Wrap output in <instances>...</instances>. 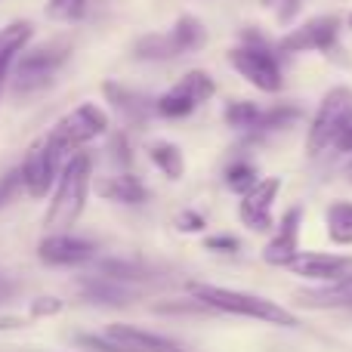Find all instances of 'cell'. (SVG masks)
Listing matches in <instances>:
<instances>
[{
    "label": "cell",
    "mask_w": 352,
    "mask_h": 352,
    "mask_svg": "<svg viewBox=\"0 0 352 352\" xmlns=\"http://www.w3.org/2000/svg\"><path fill=\"white\" fill-rule=\"evenodd\" d=\"M90 179H93V158L87 152H74L62 164V173L53 186V198L43 213V229L53 232H72V226L80 219L90 198Z\"/></svg>",
    "instance_id": "1"
},
{
    "label": "cell",
    "mask_w": 352,
    "mask_h": 352,
    "mask_svg": "<svg viewBox=\"0 0 352 352\" xmlns=\"http://www.w3.org/2000/svg\"><path fill=\"white\" fill-rule=\"evenodd\" d=\"M188 297L204 303L213 312H226V316L238 318H254L263 324H278V328H297V316L285 309L281 303L266 297H256L248 291H235V287H219V285H204V281H192L188 285Z\"/></svg>",
    "instance_id": "2"
},
{
    "label": "cell",
    "mask_w": 352,
    "mask_h": 352,
    "mask_svg": "<svg viewBox=\"0 0 352 352\" xmlns=\"http://www.w3.org/2000/svg\"><path fill=\"white\" fill-rule=\"evenodd\" d=\"M229 65L260 93H278L285 87V72H281L278 53H275V47L266 37L254 34V31H244L241 43L229 50Z\"/></svg>",
    "instance_id": "3"
},
{
    "label": "cell",
    "mask_w": 352,
    "mask_h": 352,
    "mask_svg": "<svg viewBox=\"0 0 352 352\" xmlns=\"http://www.w3.org/2000/svg\"><path fill=\"white\" fill-rule=\"evenodd\" d=\"M68 43H43V47H31L12 65V90L16 96H37L56 80L59 68L68 59Z\"/></svg>",
    "instance_id": "4"
},
{
    "label": "cell",
    "mask_w": 352,
    "mask_h": 352,
    "mask_svg": "<svg viewBox=\"0 0 352 352\" xmlns=\"http://www.w3.org/2000/svg\"><path fill=\"white\" fill-rule=\"evenodd\" d=\"M109 133V115H105L102 105L96 102H84L74 111H68L53 130H50L47 140L59 148L62 155H74L87 146V142L99 140V136Z\"/></svg>",
    "instance_id": "5"
},
{
    "label": "cell",
    "mask_w": 352,
    "mask_h": 352,
    "mask_svg": "<svg viewBox=\"0 0 352 352\" xmlns=\"http://www.w3.org/2000/svg\"><path fill=\"white\" fill-rule=\"evenodd\" d=\"M349 115H352L349 87H334V90L324 93L309 121V130H306V152H309V158H322L324 152H331V142H334L337 130L343 127V121Z\"/></svg>",
    "instance_id": "6"
},
{
    "label": "cell",
    "mask_w": 352,
    "mask_h": 352,
    "mask_svg": "<svg viewBox=\"0 0 352 352\" xmlns=\"http://www.w3.org/2000/svg\"><path fill=\"white\" fill-rule=\"evenodd\" d=\"M213 93H217V84H213L210 74L201 72V68H192L170 90L155 99V115L167 118V121H179V118L192 115L198 105H204L207 99H213Z\"/></svg>",
    "instance_id": "7"
},
{
    "label": "cell",
    "mask_w": 352,
    "mask_h": 352,
    "mask_svg": "<svg viewBox=\"0 0 352 352\" xmlns=\"http://www.w3.org/2000/svg\"><path fill=\"white\" fill-rule=\"evenodd\" d=\"M68 158H72V155H62L50 140L37 142L22 164V192L34 201L47 198V195L53 192L56 179H59V173H62V164H65Z\"/></svg>",
    "instance_id": "8"
},
{
    "label": "cell",
    "mask_w": 352,
    "mask_h": 352,
    "mask_svg": "<svg viewBox=\"0 0 352 352\" xmlns=\"http://www.w3.org/2000/svg\"><path fill=\"white\" fill-rule=\"evenodd\" d=\"M340 41V19L337 16H316L306 19L300 28H291L278 41L281 53H324L331 56Z\"/></svg>",
    "instance_id": "9"
},
{
    "label": "cell",
    "mask_w": 352,
    "mask_h": 352,
    "mask_svg": "<svg viewBox=\"0 0 352 352\" xmlns=\"http://www.w3.org/2000/svg\"><path fill=\"white\" fill-rule=\"evenodd\" d=\"M37 260L53 269H78L96 260V244L87 241V238L72 235V232H53V235L41 238Z\"/></svg>",
    "instance_id": "10"
},
{
    "label": "cell",
    "mask_w": 352,
    "mask_h": 352,
    "mask_svg": "<svg viewBox=\"0 0 352 352\" xmlns=\"http://www.w3.org/2000/svg\"><path fill=\"white\" fill-rule=\"evenodd\" d=\"M278 192H281V179L278 176H266V179L256 182L248 195H241L238 217H241V223L248 226L250 232H269L275 226L272 207H275Z\"/></svg>",
    "instance_id": "11"
},
{
    "label": "cell",
    "mask_w": 352,
    "mask_h": 352,
    "mask_svg": "<svg viewBox=\"0 0 352 352\" xmlns=\"http://www.w3.org/2000/svg\"><path fill=\"white\" fill-rule=\"evenodd\" d=\"M285 269H291L297 278L316 281V285H328V281L346 278L352 275V256L343 254H316V250H300Z\"/></svg>",
    "instance_id": "12"
},
{
    "label": "cell",
    "mask_w": 352,
    "mask_h": 352,
    "mask_svg": "<svg viewBox=\"0 0 352 352\" xmlns=\"http://www.w3.org/2000/svg\"><path fill=\"white\" fill-rule=\"evenodd\" d=\"M300 219H303V207H287L281 213V219L275 223V232L269 238V244L263 248V260L269 266H278L285 269L294 256L300 254Z\"/></svg>",
    "instance_id": "13"
},
{
    "label": "cell",
    "mask_w": 352,
    "mask_h": 352,
    "mask_svg": "<svg viewBox=\"0 0 352 352\" xmlns=\"http://www.w3.org/2000/svg\"><path fill=\"white\" fill-rule=\"evenodd\" d=\"M102 93L111 102V109L121 115V121L130 124V127H146L148 118L155 115V99L142 96V93L130 90V87H121V84H115V80H105Z\"/></svg>",
    "instance_id": "14"
},
{
    "label": "cell",
    "mask_w": 352,
    "mask_h": 352,
    "mask_svg": "<svg viewBox=\"0 0 352 352\" xmlns=\"http://www.w3.org/2000/svg\"><path fill=\"white\" fill-rule=\"evenodd\" d=\"M105 337L115 340L118 346H124L127 352H188L182 343L170 340V337L152 334V331L133 328V324H111V328L105 331Z\"/></svg>",
    "instance_id": "15"
},
{
    "label": "cell",
    "mask_w": 352,
    "mask_h": 352,
    "mask_svg": "<svg viewBox=\"0 0 352 352\" xmlns=\"http://www.w3.org/2000/svg\"><path fill=\"white\" fill-rule=\"evenodd\" d=\"M294 297L306 309H352V275L328 281V285L306 287V291H297Z\"/></svg>",
    "instance_id": "16"
},
{
    "label": "cell",
    "mask_w": 352,
    "mask_h": 352,
    "mask_svg": "<svg viewBox=\"0 0 352 352\" xmlns=\"http://www.w3.org/2000/svg\"><path fill=\"white\" fill-rule=\"evenodd\" d=\"M31 37H34V25L31 22H10L0 28V93H3V84L10 78L16 59L28 50Z\"/></svg>",
    "instance_id": "17"
},
{
    "label": "cell",
    "mask_w": 352,
    "mask_h": 352,
    "mask_svg": "<svg viewBox=\"0 0 352 352\" xmlns=\"http://www.w3.org/2000/svg\"><path fill=\"white\" fill-rule=\"evenodd\" d=\"M80 297L87 303H99V306H127L136 297V291L130 285H121L115 278H105V275H84L80 278Z\"/></svg>",
    "instance_id": "18"
},
{
    "label": "cell",
    "mask_w": 352,
    "mask_h": 352,
    "mask_svg": "<svg viewBox=\"0 0 352 352\" xmlns=\"http://www.w3.org/2000/svg\"><path fill=\"white\" fill-rule=\"evenodd\" d=\"M96 195L105 201H115V204H146L148 188L142 186L140 176H133L130 170L102 176L96 182Z\"/></svg>",
    "instance_id": "19"
},
{
    "label": "cell",
    "mask_w": 352,
    "mask_h": 352,
    "mask_svg": "<svg viewBox=\"0 0 352 352\" xmlns=\"http://www.w3.org/2000/svg\"><path fill=\"white\" fill-rule=\"evenodd\" d=\"M182 50L176 43L173 31H158V34H146L133 43V59H142V62H170V59H179Z\"/></svg>",
    "instance_id": "20"
},
{
    "label": "cell",
    "mask_w": 352,
    "mask_h": 352,
    "mask_svg": "<svg viewBox=\"0 0 352 352\" xmlns=\"http://www.w3.org/2000/svg\"><path fill=\"white\" fill-rule=\"evenodd\" d=\"M328 238L337 248H352V201H331L324 210Z\"/></svg>",
    "instance_id": "21"
},
{
    "label": "cell",
    "mask_w": 352,
    "mask_h": 352,
    "mask_svg": "<svg viewBox=\"0 0 352 352\" xmlns=\"http://www.w3.org/2000/svg\"><path fill=\"white\" fill-rule=\"evenodd\" d=\"M148 161H152L155 167H158L161 173L167 176V179H182V173H186V158H182V148L173 146V142L167 140H158L148 146Z\"/></svg>",
    "instance_id": "22"
},
{
    "label": "cell",
    "mask_w": 352,
    "mask_h": 352,
    "mask_svg": "<svg viewBox=\"0 0 352 352\" xmlns=\"http://www.w3.org/2000/svg\"><path fill=\"white\" fill-rule=\"evenodd\" d=\"M223 121L232 130H241V133H260L263 109L256 102H248V99H235L223 109Z\"/></svg>",
    "instance_id": "23"
},
{
    "label": "cell",
    "mask_w": 352,
    "mask_h": 352,
    "mask_svg": "<svg viewBox=\"0 0 352 352\" xmlns=\"http://www.w3.org/2000/svg\"><path fill=\"white\" fill-rule=\"evenodd\" d=\"M170 31H173L176 43H179L182 56H186V53H195V50H201V47H204V41H207V28L201 25V19H198V16H188V12L176 19V22L170 25Z\"/></svg>",
    "instance_id": "24"
},
{
    "label": "cell",
    "mask_w": 352,
    "mask_h": 352,
    "mask_svg": "<svg viewBox=\"0 0 352 352\" xmlns=\"http://www.w3.org/2000/svg\"><path fill=\"white\" fill-rule=\"evenodd\" d=\"M223 179H226V186H229L235 195H248L250 188L260 182V170H256V164H250V161L238 158V161H232V164L226 167Z\"/></svg>",
    "instance_id": "25"
},
{
    "label": "cell",
    "mask_w": 352,
    "mask_h": 352,
    "mask_svg": "<svg viewBox=\"0 0 352 352\" xmlns=\"http://www.w3.org/2000/svg\"><path fill=\"white\" fill-rule=\"evenodd\" d=\"M300 118V109L297 105H272V109H263V121H260V133H272V130H285L291 127L294 121Z\"/></svg>",
    "instance_id": "26"
},
{
    "label": "cell",
    "mask_w": 352,
    "mask_h": 352,
    "mask_svg": "<svg viewBox=\"0 0 352 352\" xmlns=\"http://www.w3.org/2000/svg\"><path fill=\"white\" fill-rule=\"evenodd\" d=\"M87 12V0H47V19L53 22H78Z\"/></svg>",
    "instance_id": "27"
},
{
    "label": "cell",
    "mask_w": 352,
    "mask_h": 352,
    "mask_svg": "<svg viewBox=\"0 0 352 352\" xmlns=\"http://www.w3.org/2000/svg\"><path fill=\"white\" fill-rule=\"evenodd\" d=\"M62 309H65V303H62L59 297H53V294H43V297H34L28 303V318H31V322H41V318L59 316Z\"/></svg>",
    "instance_id": "28"
},
{
    "label": "cell",
    "mask_w": 352,
    "mask_h": 352,
    "mask_svg": "<svg viewBox=\"0 0 352 352\" xmlns=\"http://www.w3.org/2000/svg\"><path fill=\"white\" fill-rule=\"evenodd\" d=\"M19 192H22V167H12V170L0 176V210L6 204H12L19 198Z\"/></svg>",
    "instance_id": "29"
},
{
    "label": "cell",
    "mask_w": 352,
    "mask_h": 352,
    "mask_svg": "<svg viewBox=\"0 0 352 352\" xmlns=\"http://www.w3.org/2000/svg\"><path fill=\"white\" fill-rule=\"evenodd\" d=\"M80 349H90V352H127L124 346H118L115 340H109L105 334H78L74 337Z\"/></svg>",
    "instance_id": "30"
},
{
    "label": "cell",
    "mask_w": 352,
    "mask_h": 352,
    "mask_svg": "<svg viewBox=\"0 0 352 352\" xmlns=\"http://www.w3.org/2000/svg\"><path fill=\"white\" fill-rule=\"evenodd\" d=\"M109 158L115 161L118 167H124L127 170L130 167V161H133V155H130V146H127V136L124 133H118V136H111V146H109Z\"/></svg>",
    "instance_id": "31"
},
{
    "label": "cell",
    "mask_w": 352,
    "mask_h": 352,
    "mask_svg": "<svg viewBox=\"0 0 352 352\" xmlns=\"http://www.w3.org/2000/svg\"><path fill=\"white\" fill-rule=\"evenodd\" d=\"M204 250H213V254H238L241 241L235 235H210V238H204Z\"/></svg>",
    "instance_id": "32"
},
{
    "label": "cell",
    "mask_w": 352,
    "mask_h": 352,
    "mask_svg": "<svg viewBox=\"0 0 352 352\" xmlns=\"http://www.w3.org/2000/svg\"><path fill=\"white\" fill-rule=\"evenodd\" d=\"M331 152L334 155H352V115L343 121V127L337 130L334 142H331Z\"/></svg>",
    "instance_id": "33"
},
{
    "label": "cell",
    "mask_w": 352,
    "mask_h": 352,
    "mask_svg": "<svg viewBox=\"0 0 352 352\" xmlns=\"http://www.w3.org/2000/svg\"><path fill=\"white\" fill-rule=\"evenodd\" d=\"M204 226H207V219L198 210H182L176 217V229L179 232H204Z\"/></svg>",
    "instance_id": "34"
},
{
    "label": "cell",
    "mask_w": 352,
    "mask_h": 352,
    "mask_svg": "<svg viewBox=\"0 0 352 352\" xmlns=\"http://www.w3.org/2000/svg\"><path fill=\"white\" fill-rule=\"evenodd\" d=\"M306 0H278V22L281 25H291L294 19H297L300 6H303Z\"/></svg>",
    "instance_id": "35"
},
{
    "label": "cell",
    "mask_w": 352,
    "mask_h": 352,
    "mask_svg": "<svg viewBox=\"0 0 352 352\" xmlns=\"http://www.w3.org/2000/svg\"><path fill=\"white\" fill-rule=\"evenodd\" d=\"M16 291H19V281H16V278H10V275H3V272H0V306H3V303H10V300L16 297Z\"/></svg>",
    "instance_id": "36"
},
{
    "label": "cell",
    "mask_w": 352,
    "mask_h": 352,
    "mask_svg": "<svg viewBox=\"0 0 352 352\" xmlns=\"http://www.w3.org/2000/svg\"><path fill=\"white\" fill-rule=\"evenodd\" d=\"M22 328H28V318H22V316H0V334H3V331H22Z\"/></svg>",
    "instance_id": "37"
},
{
    "label": "cell",
    "mask_w": 352,
    "mask_h": 352,
    "mask_svg": "<svg viewBox=\"0 0 352 352\" xmlns=\"http://www.w3.org/2000/svg\"><path fill=\"white\" fill-rule=\"evenodd\" d=\"M349 28H352V12H349Z\"/></svg>",
    "instance_id": "38"
},
{
    "label": "cell",
    "mask_w": 352,
    "mask_h": 352,
    "mask_svg": "<svg viewBox=\"0 0 352 352\" xmlns=\"http://www.w3.org/2000/svg\"><path fill=\"white\" fill-rule=\"evenodd\" d=\"M349 173H352V161H349Z\"/></svg>",
    "instance_id": "39"
}]
</instances>
